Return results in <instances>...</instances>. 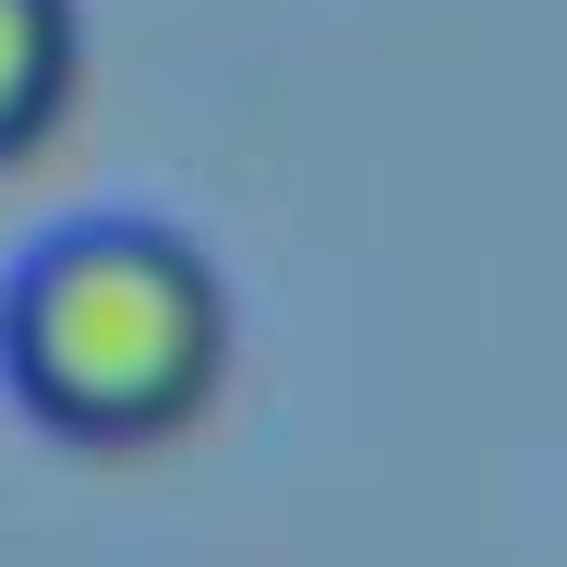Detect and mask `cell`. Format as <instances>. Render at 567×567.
I'll list each match as a JSON object with an SVG mask.
<instances>
[{
    "mask_svg": "<svg viewBox=\"0 0 567 567\" xmlns=\"http://www.w3.org/2000/svg\"><path fill=\"white\" fill-rule=\"evenodd\" d=\"M0 374L61 447H169L229 374V278L157 218H85L12 266Z\"/></svg>",
    "mask_w": 567,
    "mask_h": 567,
    "instance_id": "cell-1",
    "label": "cell"
},
{
    "mask_svg": "<svg viewBox=\"0 0 567 567\" xmlns=\"http://www.w3.org/2000/svg\"><path fill=\"white\" fill-rule=\"evenodd\" d=\"M85 85V12L73 0H0V169L37 157Z\"/></svg>",
    "mask_w": 567,
    "mask_h": 567,
    "instance_id": "cell-2",
    "label": "cell"
}]
</instances>
